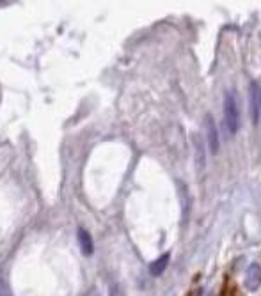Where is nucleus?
Returning a JSON list of instances; mask_svg holds the SVG:
<instances>
[{"instance_id":"obj_5","label":"nucleus","mask_w":261,"mask_h":296,"mask_svg":"<svg viewBox=\"0 0 261 296\" xmlns=\"http://www.w3.org/2000/svg\"><path fill=\"white\" fill-rule=\"evenodd\" d=\"M76 236H78V245H80V248H82V254L83 255H91L93 250H95L91 234L87 233L85 229L80 227L78 231H76Z\"/></svg>"},{"instance_id":"obj_7","label":"nucleus","mask_w":261,"mask_h":296,"mask_svg":"<svg viewBox=\"0 0 261 296\" xmlns=\"http://www.w3.org/2000/svg\"><path fill=\"white\" fill-rule=\"evenodd\" d=\"M0 296H13L11 285H9L8 277L2 270H0Z\"/></svg>"},{"instance_id":"obj_4","label":"nucleus","mask_w":261,"mask_h":296,"mask_svg":"<svg viewBox=\"0 0 261 296\" xmlns=\"http://www.w3.org/2000/svg\"><path fill=\"white\" fill-rule=\"evenodd\" d=\"M261 285V266L259 264H250L245 271V287L249 291H256Z\"/></svg>"},{"instance_id":"obj_6","label":"nucleus","mask_w":261,"mask_h":296,"mask_svg":"<svg viewBox=\"0 0 261 296\" xmlns=\"http://www.w3.org/2000/svg\"><path fill=\"white\" fill-rule=\"evenodd\" d=\"M169 259H170L169 254H163L162 257H158L155 262H151V264H149V273H151L153 277H158V275H162L163 271H165L167 264H169Z\"/></svg>"},{"instance_id":"obj_2","label":"nucleus","mask_w":261,"mask_h":296,"mask_svg":"<svg viewBox=\"0 0 261 296\" xmlns=\"http://www.w3.org/2000/svg\"><path fill=\"white\" fill-rule=\"evenodd\" d=\"M205 131H206V140H208L210 153L217 154L219 153V131H217V124L210 114L205 116Z\"/></svg>"},{"instance_id":"obj_3","label":"nucleus","mask_w":261,"mask_h":296,"mask_svg":"<svg viewBox=\"0 0 261 296\" xmlns=\"http://www.w3.org/2000/svg\"><path fill=\"white\" fill-rule=\"evenodd\" d=\"M250 116H252V124H257L261 121V85L256 82L250 83Z\"/></svg>"},{"instance_id":"obj_1","label":"nucleus","mask_w":261,"mask_h":296,"mask_svg":"<svg viewBox=\"0 0 261 296\" xmlns=\"http://www.w3.org/2000/svg\"><path fill=\"white\" fill-rule=\"evenodd\" d=\"M224 119H226L227 131L231 135H235L240 128V112H238V103H236V96L233 92L226 94L224 100Z\"/></svg>"},{"instance_id":"obj_8","label":"nucleus","mask_w":261,"mask_h":296,"mask_svg":"<svg viewBox=\"0 0 261 296\" xmlns=\"http://www.w3.org/2000/svg\"><path fill=\"white\" fill-rule=\"evenodd\" d=\"M109 296H123V289L119 287V284H112V285H110Z\"/></svg>"}]
</instances>
